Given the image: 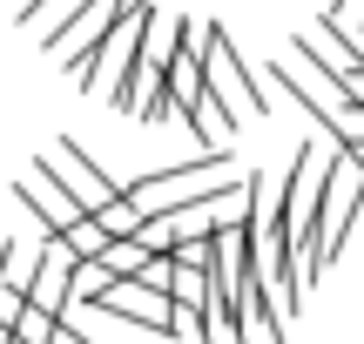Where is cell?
Returning <instances> with one entry per match:
<instances>
[{"instance_id":"obj_1","label":"cell","mask_w":364,"mask_h":344,"mask_svg":"<svg viewBox=\"0 0 364 344\" xmlns=\"http://www.w3.org/2000/svg\"><path fill=\"white\" fill-rule=\"evenodd\" d=\"M270 81H277L284 95H297L304 115L324 122V135H331L338 149H351L358 135H364V102L351 95V81H344L338 68H324L317 54H297V48L277 54V61H270Z\"/></svg>"},{"instance_id":"obj_2","label":"cell","mask_w":364,"mask_h":344,"mask_svg":"<svg viewBox=\"0 0 364 344\" xmlns=\"http://www.w3.org/2000/svg\"><path fill=\"white\" fill-rule=\"evenodd\" d=\"M236 176H230V149H203V156L176 162V169H156L142 183H129V196L142 203L149 216H182V210H203L209 196H223Z\"/></svg>"},{"instance_id":"obj_3","label":"cell","mask_w":364,"mask_h":344,"mask_svg":"<svg viewBox=\"0 0 364 344\" xmlns=\"http://www.w3.org/2000/svg\"><path fill=\"white\" fill-rule=\"evenodd\" d=\"M203 61H209V108H216V122H223V135H236L250 115H263V95H257V81H250V68H243V54H236V41L223 34L216 21H203Z\"/></svg>"},{"instance_id":"obj_4","label":"cell","mask_w":364,"mask_h":344,"mask_svg":"<svg viewBox=\"0 0 364 344\" xmlns=\"http://www.w3.org/2000/svg\"><path fill=\"white\" fill-rule=\"evenodd\" d=\"M149 14H156L149 0H129V7H122L115 21H108V34L95 41V48L81 54V61H75V81H81L88 95L102 88V81L115 88V81H122V75L135 68V54H142V34H149Z\"/></svg>"},{"instance_id":"obj_5","label":"cell","mask_w":364,"mask_h":344,"mask_svg":"<svg viewBox=\"0 0 364 344\" xmlns=\"http://www.w3.org/2000/svg\"><path fill=\"white\" fill-rule=\"evenodd\" d=\"M14 203H21V210H27V216H34V223H41V230H75V223H81V216H88V203H81V196H75V189H68V183H61V169H54V162H48V156H41V162H34V169H27V176H21V183H14Z\"/></svg>"},{"instance_id":"obj_6","label":"cell","mask_w":364,"mask_h":344,"mask_svg":"<svg viewBox=\"0 0 364 344\" xmlns=\"http://www.w3.org/2000/svg\"><path fill=\"white\" fill-rule=\"evenodd\" d=\"M102 311H115V318L142 324V331H162V338L182 331V304H176V291H156V284H142V277H115V291L102 297Z\"/></svg>"},{"instance_id":"obj_7","label":"cell","mask_w":364,"mask_h":344,"mask_svg":"<svg viewBox=\"0 0 364 344\" xmlns=\"http://www.w3.org/2000/svg\"><path fill=\"white\" fill-rule=\"evenodd\" d=\"M122 7H129V0H81V7H75V21H54V27H48L41 54H48V61H61V68H75L81 54H88L95 41L108 34V21H115Z\"/></svg>"},{"instance_id":"obj_8","label":"cell","mask_w":364,"mask_h":344,"mask_svg":"<svg viewBox=\"0 0 364 344\" xmlns=\"http://www.w3.org/2000/svg\"><path fill=\"white\" fill-rule=\"evenodd\" d=\"M48 162L61 169V183L75 189V196L88 203V210H108V203H122V196H129V183H108V176H102V169L88 162V149H81L75 135H61V142L48 149Z\"/></svg>"},{"instance_id":"obj_9","label":"cell","mask_w":364,"mask_h":344,"mask_svg":"<svg viewBox=\"0 0 364 344\" xmlns=\"http://www.w3.org/2000/svg\"><path fill=\"white\" fill-rule=\"evenodd\" d=\"M34 264H41V250L14 243V250H7V284H21V291H27V284H34Z\"/></svg>"},{"instance_id":"obj_10","label":"cell","mask_w":364,"mask_h":344,"mask_svg":"<svg viewBox=\"0 0 364 344\" xmlns=\"http://www.w3.org/2000/svg\"><path fill=\"white\" fill-rule=\"evenodd\" d=\"M351 162H358V169H364V135H358V142H351Z\"/></svg>"}]
</instances>
